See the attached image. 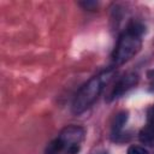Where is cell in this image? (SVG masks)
I'll return each mask as SVG.
<instances>
[{
  "label": "cell",
  "instance_id": "cell-11",
  "mask_svg": "<svg viewBox=\"0 0 154 154\" xmlns=\"http://www.w3.org/2000/svg\"><path fill=\"white\" fill-rule=\"evenodd\" d=\"M47 154H58V153H52V152H47Z\"/></svg>",
  "mask_w": 154,
  "mask_h": 154
},
{
  "label": "cell",
  "instance_id": "cell-7",
  "mask_svg": "<svg viewBox=\"0 0 154 154\" xmlns=\"http://www.w3.org/2000/svg\"><path fill=\"white\" fill-rule=\"evenodd\" d=\"M126 154H148V150L141 146H131L129 147Z\"/></svg>",
  "mask_w": 154,
  "mask_h": 154
},
{
  "label": "cell",
  "instance_id": "cell-3",
  "mask_svg": "<svg viewBox=\"0 0 154 154\" xmlns=\"http://www.w3.org/2000/svg\"><path fill=\"white\" fill-rule=\"evenodd\" d=\"M84 129L77 125L65 126L58 137L51 142L47 152L58 154H77L81 149V143L84 140Z\"/></svg>",
  "mask_w": 154,
  "mask_h": 154
},
{
  "label": "cell",
  "instance_id": "cell-6",
  "mask_svg": "<svg viewBox=\"0 0 154 154\" xmlns=\"http://www.w3.org/2000/svg\"><path fill=\"white\" fill-rule=\"evenodd\" d=\"M140 141L147 146L154 144V123H149L140 131Z\"/></svg>",
  "mask_w": 154,
  "mask_h": 154
},
{
  "label": "cell",
  "instance_id": "cell-2",
  "mask_svg": "<svg viewBox=\"0 0 154 154\" xmlns=\"http://www.w3.org/2000/svg\"><path fill=\"white\" fill-rule=\"evenodd\" d=\"M144 26L138 22H131L128 29L119 36L117 46L113 51L112 59L116 65H122L129 61L138 53L142 46V35Z\"/></svg>",
  "mask_w": 154,
  "mask_h": 154
},
{
  "label": "cell",
  "instance_id": "cell-9",
  "mask_svg": "<svg viewBox=\"0 0 154 154\" xmlns=\"http://www.w3.org/2000/svg\"><path fill=\"white\" fill-rule=\"evenodd\" d=\"M82 6H84L85 8H91V6H96V2L94 1H88V2H81Z\"/></svg>",
  "mask_w": 154,
  "mask_h": 154
},
{
  "label": "cell",
  "instance_id": "cell-1",
  "mask_svg": "<svg viewBox=\"0 0 154 154\" xmlns=\"http://www.w3.org/2000/svg\"><path fill=\"white\" fill-rule=\"evenodd\" d=\"M114 73H116V69L109 67L101 71L96 76L91 77L77 91L72 102V112L75 114H81L84 111H87L97 100L105 87L112 81Z\"/></svg>",
  "mask_w": 154,
  "mask_h": 154
},
{
  "label": "cell",
  "instance_id": "cell-4",
  "mask_svg": "<svg viewBox=\"0 0 154 154\" xmlns=\"http://www.w3.org/2000/svg\"><path fill=\"white\" fill-rule=\"evenodd\" d=\"M138 83V75L135 72H130L124 75L120 79H118V82L114 84L113 89L111 90L109 95H108V101H113L120 96H123L126 91H129L131 88H134L136 84Z\"/></svg>",
  "mask_w": 154,
  "mask_h": 154
},
{
  "label": "cell",
  "instance_id": "cell-5",
  "mask_svg": "<svg viewBox=\"0 0 154 154\" xmlns=\"http://www.w3.org/2000/svg\"><path fill=\"white\" fill-rule=\"evenodd\" d=\"M128 117H129L128 116V112H125V111L119 112L116 116V118H114V120L112 123V135L113 136H119V134L122 132L124 125L128 122Z\"/></svg>",
  "mask_w": 154,
  "mask_h": 154
},
{
  "label": "cell",
  "instance_id": "cell-8",
  "mask_svg": "<svg viewBox=\"0 0 154 154\" xmlns=\"http://www.w3.org/2000/svg\"><path fill=\"white\" fill-rule=\"evenodd\" d=\"M148 119H149V123H154V105L150 107L148 112Z\"/></svg>",
  "mask_w": 154,
  "mask_h": 154
},
{
  "label": "cell",
  "instance_id": "cell-10",
  "mask_svg": "<svg viewBox=\"0 0 154 154\" xmlns=\"http://www.w3.org/2000/svg\"><path fill=\"white\" fill-rule=\"evenodd\" d=\"M150 91H154V81L150 83Z\"/></svg>",
  "mask_w": 154,
  "mask_h": 154
},
{
  "label": "cell",
  "instance_id": "cell-12",
  "mask_svg": "<svg viewBox=\"0 0 154 154\" xmlns=\"http://www.w3.org/2000/svg\"><path fill=\"white\" fill-rule=\"evenodd\" d=\"M96 154H107V153H105V152H102V153H96Z\"/></svg>",
  "mask_w": 154,
  "mask_h": 154
}]
</instances>
